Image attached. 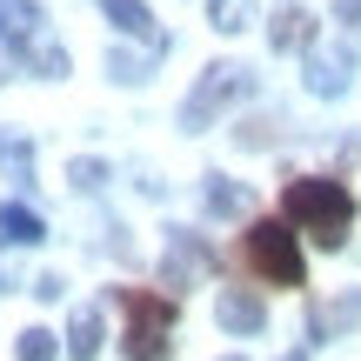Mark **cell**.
<instances>
[{"mask_svg": "<svg viewBox=\"0 0 361 361\" xmlns=\"http://www.w3.org/2000/svg\"><path fill=\"white\" fill-rule=\"evenodd\" d=\"M228 361H241V355H228Z\"/></svg>", "mask_w": 361, "mask_h": 361, "instance_id": "obj_23", "label": "cell"}, {"mask_svg": "<svg viewBox=\"0 0 361 361\" xmlns=\"http://www.w3.org/2000/svg\"><path fill=\"white\" fill-rule=\"evenodd\" d=\"M247 94H255V74H247L241 61H214V67H201V80H194L188 107H180V128H188V134L214 128V114H221V107L247 101Z\"/></svg>", "mask_w": 361, "mask_h": 361, "instance_id": "obj_3", "label": "cell"}, {"mask_svg": "<svg viewBox=\"0 0 361 361\" xmlns=\"http://www.w3.org/2000/svg\"><path fill=\"white\" fill-rule=\"evenodd\" d=\"M207 207H214V214H241V207H247V194L241 188H234V180H207Z\"/></svg>", "mask_w": 361, "mask_h": 361, "instance_id": "obj_16", "label": "cell"}, {"mask_svg": "<svg viewBox=\"0 0 361 361\" xmlns=\"http://www.w3.org/2000/svg\"><path fill=\"white\" fill-rule=\"evenodd\" d=\"M201 268H214V255L201 247V234H188V228H174L168 234V288H188Z\"/></svg>", "mask_w": 361, "mask_h": 361, "instance_id": "obj_7", "label": "cell"}, {"mask_svg": "<svg viewBox=\"0 0 361 361\" xmlns=\"http://www.w3.org/2000/svg\"><path fill=\"white\" fill-rule=\"evenodd\" d=\"M348 80H355V47H322L314 40L308 47V94H322V101H341L348 94Z\"/></svg>", "mask_w": 361, "mask_h": 361, "instance_id": "obj_5", "label": "cell"}, {"mask_svg": "<svg viewBox=\"0 0 361 361\" xmlns=\"http://www.w3.org/2000/svg\"><path fill=\"white\" fill-rule=\"evenodd\" d=\"M268 47H274V54L314 47V13H301V7H281V13L268 20Z\"/></svg>", "mask_w": 361, "mask_h": 361, "instance_id": "obj_10", "label": "cell"}, {"mask_svg": "<svg viewBox=\"0 0 361 361\" xmlns=\"http://www.w3.org/2000/svg\"><path fill=\"white\" fill-rule=\"evenodd\" d=\"M221 328H234V335H261L268 328V308H261V295H247V288H221Z\"/></svg>", "mask_w": 361, "mask_h": 361, "instance_id": "obj_8", "label": "cell"}, {"mask_svg": "<svg viewBox=\"0 0 361 361\" xmlns=\"http://www.w3.org/2000/svg\"><path fill=\"white\" fill-rule=\"evenodd\" d=\"M128 308V361H168V335H174V295H147V288H121Z\"/></svg>", "mask_w": 361, "mask_h": 361, "instance_id": "obj_2", "label": "cell"}, {"mask_svg": "<svg viewBox=\"0 0 361 361\" xmlns=\"http://www.w3.org/2000/svg\"><path fill=\"white\" fill-rule=\"evenodd\" d=\"M0 168H7V180L34 188V141H27L20 128H0Z\"/></svg>", "mask_w": 361, "mask_h": 361, "instance_id": "obj_12", "label": "cell"}, {"mask_svg": "<svg viewBox=\"0 0 361 361\" xmlns=\"http://www.w3.org/2000/svg\"><path fill=\"white\" fill-rule=\"evenodd\" d=\"M0 241H13V247H40V241H47V221H40L34 207H20V201H0Z\"/></svg>", "mask_w": 361, "mask_h": 361, "instance_id": "obj_11", "label": "cell"}, {"mask_svg": "<svg viewBox=\"0 0 361 361\" xmlns=\"http://www.w3.org/2000/svg\"><path fill=\"white\" fill-rule=\"evenodd\" d=\"M281 361H308V355H281Z\"/></svg>", "mask_w": 361, "mask_h": 361, "instance_id": "obj_22", "label": "cell"}, {"mask_svg": "<svg viewBox=\"0 0 361 361\" xmlns=\"http://www.w3.org/2000/svg\"><path fill=\"white\" fill-rule=\"evenodd\" d=\"M281 221L308 228V241H322V247H341L348 228H355V194L341 180H328V174H301L281 194Z\"/></svg>", "mask_w": 361, "mask_h": 361, "instance_id": "obj_1", "label": "cell"}, {"mask_svg": "<svg viewBox=\"0 0 361 361\" xmlns=\"http://www.w3.org/2000/svg\"><path fill=\"white\" fill-rule=\"evenodd\" d=\"M101 13L114 20V34H128V40H141L147 54H168V34H161V20L141 7V0H101Z\"/></svg>", "mask_w": 361, "mask_h": 361, "instance_id": "obj_6", "label": "cell"}, {"mask_svg": "<svg viewBox=\"0 0 361 361\" xmlns=\"http://www.w3.org/2000/svg\"><path fill=\"white\" fill-rule=\"evenodd\" d=\"M247 268L274 288H301L308 268H301V247H295V221H255L247 228Z\"/></svg>", "mask_w": 361, "mask_h": 361, "instance_id": "obj_4", "label": "cell"}, {"mask_svg": "<svg viewBox=\"0 0 361 361\" xmlns=\"http://www.w3.org/2000/svg\"><path fill=\"white\" fill-rule=\"evenodd\" d=\"M34 301H61V274H40V281H34Z\"/></svg>", "mask_w": 361, "mask_h": 361, "instance_id": "obj_21", "label": "cell"}, {"mask_svg": "<svg viewBox=\"0 0 361 361\" xmlns=\"http://www.w3.org/2000/svg\"><path fill=\"white\" fill-rule=\"evenodd\" d=\"M54 355H61V341H54L47 328H27L20 335V361H54Z\"/></svg>", "mask_w": 361, "mask_h": 361, "instance_id": "obj_18", "label": "cell"}, {"mask_svg": "<svg viewBox=\"0 0 361 361\" xmlns=\"http://www.w3.org/2000/svg\"><path fill=\"white\" fill-rule=\"evenodd\" d=\"M335 20L348 27V34H361V0H335Z\"/></svg>", "mask_w": 361, "mask_h": 361, "instance_id": "obj_20", "label": "cell"}, {"mask_svg": "<svg viewBox=\"0 0 361 361\" xmlns=\"http://www.w3.org/2000/svg\"><path fill=\"white\" fill-rule=\"evenodd\" d=\"M101 308H80L74 314V328H67V355H74V361H94V355H101Z\"/></svg>", "mask_w": 361, "mask_h": 361, "instance_id": "obj_13", "label": "cell"}, {"mask_svg": "<svg viewBox=\"0 0 361 361\" xmlns=\"http://www.w3.org/2000/svg\"><path fill=\"white\" fill-rule=\"evenodd\" d=\"M0 40H7V54H27L40 40V7L34 0H0Z\"/></svg>", "mask_w": 361, "mask_h": 361, "instance_id": "obj_9", "label": "cell"}, {"mask_svg": "<svg viewBox=\"0 0 361 361\" xmlns=\"http://www.w3.org/2000/svg\"><path fill=\"white\" fill-rule=\"evenodd\" d=\"M27 67H34L40 80H61V74H67V47H54V40H34V47H27Z\"/></svg>", "mask_w": 361, "mask_h": 361, "instance_id": "obj_15", "label": "cell"}, {"mask_svg": "<svg viewBox=\"0 0 361 361\" xmlns=\"http://www.w3.org/2000/svg\"><path fill=\"white\" fill-rule=\"evenodd\" d=\"M348 322H361V295H348L341 308H322V314H314V335H328V328H348Z\"/></svg>", "mask_w": 361, "mask_h": 361, "instance_id": "obj_17", "label": "cell"}, {"mask_svg": "<svg viewBox=\"0 0 361 361\" xmlns=\"http://www.w3.org/2000/svg\"><path fill=\"white\" fill-rule=\"evenodd\" d=\"M207 27H214V34H241V27H255V0H207Z\"/></svg>", "mask_w": 361, "mask_h": 361, "instance_id": "obj_14", "label": "cell"}, {"mask_svg": "<svg viewBox=\"0 0 361 361\" xmlns=\"http://www.w3.org/2000/svg\"><path fill=\"white\" fill-rule=\"evenodd\" d=\"M67 180H74L80 194H94V188L107 180V168H101V161H74V168H67Z\"/></svg>", "mask_w": 361, "mask_h": 361, "instance_id": "obj_19", "label": "cell"}]
</instances>
